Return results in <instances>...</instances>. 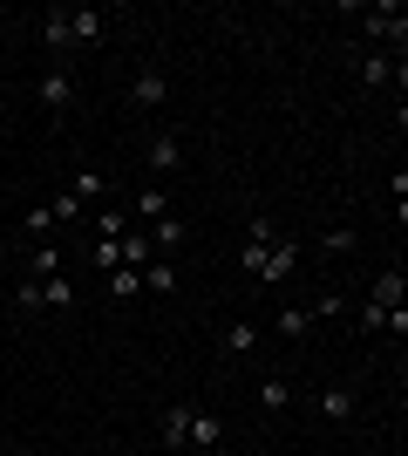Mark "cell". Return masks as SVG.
Masks as SVG:
<instances>
[{
  "label": "cell",
  "mask_w": 408,
  "mask_h": 456,
  "mask_svg": "<svg viewBox=\"0 0 408 456\" xmlns=\"http://www.w3.org/2000/svg\"><path fill=\"white\" fill-rule=\"evenodd\" d=\"M313 314H340V300H320ZM313 314H307V306H286V314H279V334H286V341H307Z\"/></svg>",
  "instance_id": "obj_9"
},
{
  "label": "cell",
  "mask_w": 408,
  "mask_h": 456,
  "mask_svg": "<svg viewBox=\"0 0 408 456\" xmlns=\"http://www.w3.org/2000/svg\"><path fill=\"white\" fill-rule=\"evenodd\" d=\"M116 259L123 266H150V239H116Z\"/></svg>",
  "instance_id": "obj_23"
},
{
  "label": "cell",
  "mask_w": 408,
  "mask_h": 456,
  "mask_svg": "<svg viewBox=\"0 0 408 456\" xmlns=\"http://www.w3.org/2000/svg\"><path fill=\"white\" fill-rule=\"evenodd\" d=\"M150 246H156V252H177V246H184V218H177V211L150 225Z\"/></svg>",
  "instance_id": "obj_16"
},
{
  "label": "cell",
  "mask_w": 408,
  "mask_h": 456,
  "mask_svg": "<svg viewBox=\"0 0 408 456\" xmlns=\"http://www.w3.org/2000/svg\"><path fill=\"white\" fill-rule=\"evenodd\" d=\"M218 347H225V354H252V347H259V327H252V321H225Z\"/></svg>",
  "instance_id": "obj_12"
},
{
  "label": "cell",
  "mask_w": 408,
  "mask_h": 456,
  "mask_svg": "<svg viewBox=\"0 0 408 456\" xmlns=\"http://www.w3.org/2000/svg\"><path fill=\"white\" fill-rule=\"evenodd\" d=\"M361 334H388V314H381V306H374V300L361 306Z\"/></svg>",
  "instance_id": "obj_25"
},
{
  "label": "cell",
  "mask_w": 408,
  "mask_h": 456,
  "mask_svg": "<svg viewBox=\"0 0 408 456\" xmlns=\"http://www.w3.org/2000/svg\"><path fill=\"white\" fill-rule=\"evenodd\" d=\"M388 89H402V102H408V55H395V76H388Z\"/></svg>",
  "instance_id": "obj_28"
},
{
  "label": "cell",
  "mask_w": 408,
  "mask_h": 456,
  "mask_svg": "<svg viewBox=\"0 0 408 456\" xmlns=\"http://www.w3.org/2000/svg\"><path fill=\"white\" fill-rule=\"evenodd\" d=\"M368 300L374 306H381V314H395V306H408V280H402V273H374V286H368Z\"/></svg>",
  "instance_id": "obj_5"
},
{
  "label": "cell",
  "mask_w": 408,
  "mask_h": 456,
  "mask_svg": "<svg viewBox=\"0 0 408 456\" xmlns=\"http://www.w3.org/2000/svg\"><path fill=\"white\" fill-rule=\"evenodd\" d=\"M395 225H402V232H408V205H395Z\"/></svg>",
  "instance_id": "obj_31"
},
{
  "label": "cell",
  "mask_w": 408,
  "mask_h": 456,
  "mask_svg": "<svg viewBox=\"0 0 408 456\" xmlns=\"http://www.w3.org/2000/svg\"><path fill=\"white\" fill-rule=\"evenodd\" d=\"M143 286H150V293H171V286H177V266H171V259H150V266H143Z\"/></svg>",
  "instance_id": "obj_21"
},
{
  "label": "cell",
  "mask_w": 408,
  "mask_h": 456,
  "mask_svg": "<svg viewBox=\"0 0 408 456\" xmlns=\"http://www.w3.org/2000/svg\"><path fill=\"white\" fill-rule=\"evenodd\" d=\"M164 450H191V402L164 409Z\"/></svg>",
  "instance_id": "obj_8"
},
{
  "label": "cell",
  "mask_w": 408,
  "mask_h": 456,
  "mask_svg": "<svg viewBox=\"0 0 408 456\" xmlns=\"http://www.w3.org/2000/svg\"><path fill=\"white\" fill-rule=\"evenodd\" d=\"M388 76H395V55L368 48V55H361V82H368V89H388Z\"/></svg>",
  "instance_id": "obj_14"
},
{
  "label": "cell",
  "mask_w": 408,
  "mask_h": 456,
  "mask_svg": "<svg viewBox=\"0 0 408 456\" xmlns=\"http://www.w3.org/2000/svg\"><path fill=\"white\" fill-rule=\"evenodd\" d=\"M136 211H143V225L171 218V191H164V184H143V191H136Z\"/></svg>",
  "instance_id": "obj_13"
},
{
  "label": "cell",
  "mask_w": 408,
  "mask_h": 456,
  "mask_svg": "<svg viewBox=\"0 0 408 456\" xmlns=\"http://www.w3.org/2000/svg\"><path fill=\"white\" fill-rule=\"evenodd\" d=\"M184 171V136L177 130H156L150 136V177H177Z\"/></svg>",
  "instance_id": "obj_3"
},
{
  "label": "cell",
  "mask_w": 408,
  "mask_h": 456,
  "mask_svg": "<svg viewBox=\"0 0 408 456\" xmlns=\"http://www.w3.org/2000/svg\"><path fill=\"white\" fill-rule=\"evenodd\" d=\"M388 334H402V341H408V306H395V314H388Z\"/></svg>",
  "instance_id": "obj_29"
},
{
  "label": "cell",
  "mask_w": 408,
  "mask_h": 456,
  "mask_svg": "<svg viewBox=\"0 0 408 456\" xmlns=\"http://www.w3.org/2000/svg\"><path fill=\"white\" fill-rule=\"evenodd\" d=\"M14 306L20 314H61V306H76V286L61 280H20V293H14Z\"/></svg>",
  "instance_id": "obj_2"
},
{
  "label": "cell",
  "mask_w": 408,
  "mask_h": 456,
  "mask_svg": "<svg viewBox=\"0 0 408 456\" xmlns=\"http://www.w3.org/2000/svg\"><path fill=\"white\" fill-rule=\"evenodd\" d=\"M218 443H225V422L212 409H191V450H218Z\"/></svg>",
  "instance_id": "obj_11"
},
{
  "label": "cell",
  "mask_w": 408,
  "mask_h": 456,
  "mask_svg": "<svg viewBox=\"0 0 408 456\" xmlns=\"http://www.w3.org/2000/svg\"><path fill=\"white\" fill-rule=\"evenodd\" d=\"M320 246H327V252H354V232H348V225H333L327 239H320Z\"/></svg>",
  "instance_id": "obj_27"
},
{
  "label": "cell",
  "mask_w": 408,
  "mask_h": 456,
  "mask_svg": "<svg viewBox=\"0 0 408 456\" xmlns=\"http://www.w3.org/2000/svg\"><path fill=\"white\" fill-rule=\"evenodd\" d=\"M61 273V252L55 246H35V259H28V280H55Z\"/></svg>",
  "instance_id": "obj_19"
},
{
  "label": "cell",
  "mask_w": 408,
  "mask_h": 456,
  "mask_svg": "<svg viewBox=\"0 0 408 456\" xmlns=\"http://www.w3.org/2000/svg\"><path fill=\"white\" fill-rule=\"evenodd\" d=\"M300 252H307V246H300V239H286V232H279V239H272V246L259 252V259H238V266L252 273L259 286H286V280H292V266H300Z\"/></svg>",
  "instance_id": "obj_1"
},
{
  "label": "cell",
  "mask_w": 408,
  "mask_h": 456,
  "mask_svg": "<svg viewBox=\"0 0 408 456\" xmlns=\"http://www.w3.org/2000/svg\"><path fill=\"white\" fill-rule=\"evenodd\" d=\"M388 191H395V205H408V171H395V177H388Z\"/></svg>",
  "instance_id": "obj_30"
},
{
  "label": "cell",
  "mask_w": 408,
  "mask_h": 456,
  "mask_svg": "<svg viewBox=\"0 0 408 456\" xmlns=\"http://www.w3.org/2000/svg\"><path fill=\"white\" fill-rule=\"evenodd\" d=\"M68 191H76L82 205H96V198H102V171H89V164H82V171L68 177Z\"/></svg>",
  "instance_id": "obj_20"
},
{
  "label": "cell",
  "mask_w": 408,
  "mask_h": 456,
  "mask_svg": "<svg viewBox=\"0 0 408 456\" xmlns=\"http://www.w3.org/2000/svg\"><path fill=\"white\" fill-rule=\"evenodd\" d=\"M68 102H76V76H68V61H55V69H48V76H41V110H68Z\"/></svg>",
  "instance_id": "obj_4"
},
{
  "label": "cell",
  "mask_w": 408,
  "mask_h": 456,
  "mask_svg": "<svg viewBox=\"0 0 408 456\" xmlns=\"http://www.w3.org/2000/svg\"><path fill=\"white\" fill-rule=\"evenodd\" d=\"M96 239H123V211H96Z\"/></svg>",
  "instance_id": "obj_26"
},
{
  "label": "cell",
  "mask_w": 408,
  "mask_h": 456,
  "mask_svg": "<svg viewBox=\"0 0 408 456\" xmlns=\"http://www.w3.org/2000/svg\"><path fill=\"white\" fill-rule=\"evenodd\" d=\"M41 48H48V55H68V48H76V35H68V7H48V14H41Z\"/></svg>",
  "instance_id": "obj_6"
},
{
  "label": "cell",
  "mask_w": 408,
  "mask_h": 456,
  "mask_svg": "<svg viewBox=\"0 0 408 456\" xmlns=\"http://www.w3.org/2000/svg\"><path fill=\"white\" fill-rule=\"evenodd\" d=\"M20 232H28V239H48V232H55V211H48V205H35L28 218H20Z\"/></svg>",
  "instance_id": "obj_22"
},
{
  "label": "cell",
  "mask_w": 408,
  "mask_h": 456,
  "mask_svg": "<svg viewBox=\"0 0 408 456\" xmlns=\"http://www.w3.org/2000/svg\"><path fill=\"white\" fill-rule=\"evenodd\" d=\"M68 35L76 41H102V14L96 7H68Z\"/></svg>",
  "instance_id": "obj_17"
},
{
  "label": "cell",
  "mask_w": 408,
  "mask_h": 456,
  "mask_svg": "<svg viewBox=\"0 0 408 456\" xmlns=\"http://www.w3.org/2000/svg\"><path fill=\"white\" fill-rule=\"evenodd\" d=\"M286 402H292V381H286V375H266V381H259V409H272V416H279Z\"/></svg>",
  "instance_id": "obj_15"
},
{
  "label": "cell",
  "mask_w": 408,
  "mask_h": 456,
  "mask_svg": "<svg viewBox=\"0 0 408 456\" xmlns=\"http://www.w3.org/2000/svg\"><path fill=\"white\" fill-rule=\"evenodd\" d=\"M48 211H55V225H68V218H82V198H76V191H61V198H48Z\"/></svg>",
  "instance_id": "obj_24"
},
{
  "label": "cell",
  "mask_w": 408,
  "mask_h": 456,
  "mask_svg": "<svg viewBox=\"0 0 408 456\" xmlns=\"http://www.w3.org/2000/svg\"><path fill=\"white\" fill-rule=\"evenodd\" d=\"M313 409H320L327 422H354V416H361V402H354V388H320V395H313Z\"/></svg>",
  "instance_id": "obj_7"
},
{
  "label": "cell",
  "mask_w": 408,
  "mask_h": 456,
  "mask_svg": "<svg viewBox=\"0 0 408 456\" xmlns=\"http://www.w3.org/2000/svg\"><path fill=\"white\" fill-rule=\"evenodd\" d=\"M130 293H143V266H116L109 273V300H130Z\"/></svg>",
  "instance_id": "obj_18"
},
{
  "label": "cell",
  "mask_w": 408,
  "mask_h": 456,
  "mask_svg": "<svg viewBox=\"0 0 408 456\" xmlns=\"http://www.w3.org/2000/svg\"><path fill=\"white\" fill-rule=\"evenodd\" d=\"M164 95H171V82L156 76V69H143V76L130 82V102H136V110H156V102H164Z\"/></svg>",
  "instance_id": "obj_10"
}]
</instances>
